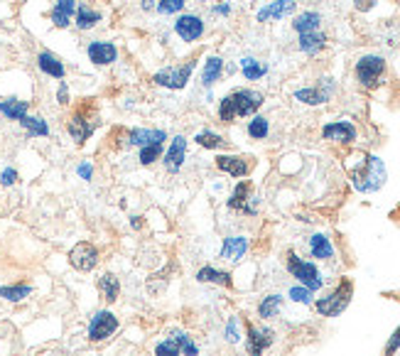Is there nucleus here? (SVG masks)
<instances>
[{"mask_svg":"<svg viewBox=\"0 0 400 356\" xmlns=\"http://www.w3.org/2000/svg\"><path fill=\"white\" fill-rule=\"evenodd\" d=\"M66 131H69L71 141H74L76 145H84V143L91 138V133L96 131V115L91 118L89 111H76V113L69 118Z\"/></svg>","mask_w":400,"mask_h":356,"instance_id":"nucleus-9","label":"nucleus"},{"mask_svg":"<svg viewBox=\"0 0 400 356\" xmlns=\"http://www.w3.org/2000/svg\"><path fill=\"white\" fill-rule=\"evenodd\" d=\"M245 251H248V238H243V236H231V238L224 241V246H221V258L231 263H238L241 258L245 256Z\"/></svg>","mask_w":400,"mask_h":356,"instance_id":"nucleus-19","label":"nucleus"},{"mask_svg":"<svg viewBox=\"0 0 400 356\" xmlns=\"http://www.w3.org/2000/svg\"><path fill=\"white\" fill-rule=\"evenodd\" d=\"M74 22H76V27H79V30H91V27L101 22V13L91 10L89 6H76Z\"/></svg>","mask_w":400,"mask_h":356,"instance_id":"nucleus-27","label":"nucleus"},{"mask_svg":"<svg viewBox=\"0 0 400 356\" xmlns=\"http://www.w3.org/2000/svg\"><path fill=\"white\" fill-rule=\"evenodd\" d=\"M185 155H187V138L185 136H177L172 138L170 148L165 150V155H162V162H165L167 172H180V167L185 165Z\"/></svg>","mask_w":400,"mask_h":356,"instance_id":"nucleus-11","label":"nucleus"},{"mask_svg":"<svg viewBox=\"0 0 400 356\" xmlns=\"http://www.w3.org/2000/svg\"><path fill=\"white\" fill-rule=\"evenodd\" d=\"M322 138L331 143H341V145H349V143L356 141V128L349 121H336L322 128Z\"/></svg>","mask_w":400,"mask_h":356,"instance_id":"nucleus-13","label":"nucleus"},{"mask_svg":"<svg viewBox=\"0 0 400 356\" xmlns=\"http://www.w3.org/2000/svg\"><path fill=\"white\" fill-rule=\"evenodd\" d=\"M376 6V0H356V10L359 13H369Z\"/></svg>","mask_w":400,"mask_h":356,"instance_id":"nucleus-47","label":"nucleus"},{"mask_svg":"<svg viewBox=\"0 0 400 356\" xmlns=\"http://www.w3.org/2000/svg\"><path fill=\"white\" fill-rule=\"evenodd\" d=\"M229 101L236 118H245V115H253L263 106V94L253 89H238L234 94H229Z\"/></svg>","mask_w":400,"mask_h":356,"instance_id":"nucleus-6","label":"nucleus"},{"mask_svg":"<svg viewBox=\"0 0 400 356\" xmlns=\"http://www.w3.org/2000/svg\"><path fill=\"white\" fill-rule=\"evenodd\" d=\"M197 280H199V283H214V285H224V287L231 285V276H229V273L216 271V268H211V266L201 268V271L197 273Z\"/></svg>","mask_w":400,"mask_h":356,"instance_id":"nucleus-32","label":"nucleus"},{"mask_svg":"<svg viewBox=\"0 0 400 356\" xmlns=\"http://www.w3.org/2000/svg\"><path fill=\"white\" fill-rule=\"evenodd\" d=\"M290 300H295V302H305V305H310V300H312V290H307L305 285H302V287H292V290H290Z\"/></svg>","mask_w":400,"mask_h":356,"instance_id":"nucleus-41","label":"nucleus"},{"mask_svg":"<svg viewBox=\"0 0 400 356\" xmlns=\"http://www.w3.org/2000/svg\"><path fill=\"white\" fill-rule=\"evenodd\" d=\"M182 8H185V0H160L157 10H160L162 15H172V13H180Z\"/></svg>","mask_w":400,"mask_h":356,"instance_id":"nucleus-40","label":"nucleus"},{"mask_svg":"<svg viewBox=\"0 0 400 356\" xmlns=\"http://www.w3.org/2000/svg\"><path fill=\"white\" fill-rule=\"evenodd\" d=\"M0 182L6 187H13L17 182V170H13V167H6V170L0 172Z\"/></svg>","mask_w":400,"mask_h":356,"instance_id":"nucleus-43","label":"nucleus"},{"mask_svg":"<svg viewBox=\"0 0 400 356\" xmlns=\"http://www.w3.org/2000/svg\"><path fill=\"white\" fill-rule=\"evenodd\" d=\"M248 199H250V185H248V182H241V185L234 190V194H231L229 206H231V209L245 211V214H255V209L248 204Z\"/></svg>","mask_w":400,"mask_h":356,"instance_id":"nucleus-23","label":"nucleus"},{"mask_svg":"<svg viewBox=\"0 0 400 356\" xmlns=\"http://www.w3.org/2000/svg\"><path fill=\"white\" fill-rule=\"evenodd\" d=\"M141 226H143L141 216H133V229H141Z\"/></svg>","mask_w":400,"mask_h":356,"instance_id":"nucleus-50","label":"nucleus"},{"mask_svg":"<svg viewBox=\"0 0 400 356\" xmlns=\"http://www.w3.org/2000/svg\"><path fill=\"white\" fill-rule=\"evenodd\" d=\"M155 8V0H143V10H152Z\"/></svg>","mask_w":400,"mask_h":356,"instance_id":"nucleus-49","label":"nucleus"},{"mask_svg":"<svg viewBox=\"0 0 400 356\" xmlns=\"http://www.w3.org/2000/svg\"><path fill=\"white\" fill-rule=\"evenodd\" d=\"M76 172H79L81 180H91V175H94V167H91L89 162H81V165L76 167Z\"/></svg>","mask_w":400,"mask_h":356,"instance_id":"nucleus-46","label":"nucleus"},{"mask_svg":"<svg viewBox=\"0 0 400 356\" xmlns=\"http://www.w3.org/2000/svg\"><path fill=\"white\" fill-rule=\"evenodd\" d=\"M324 81H327L324 86L295 91V99L302 101V104H307V106H320V104H324V101H329L331 91H334V84H331V79H324Z\"/></svg>","mask_w":400,"mask_h":356,"instance_id":"nucleus-16","label":"nucleus"},{"mask_svg":"<svg viewBox=\"0 0 400 356\" xmlns=\"http://www.w3.org/2000/svg\"><path fill=\"white\" fill-rule=\"evenodd\" d=\"M385 74V59L378 55H364L356 62V79L366 89H373L380 81V76Z\"/></svg>","mask_w":400,"mask_h":356,"instance_id":"nucleus-3","label":"nucleus"},{"mask_svg":"<svg viewBox=\"0 0 400 356\" xmlns=\"http://www.w3.org/2000/svg\"><path fill=\"white\" fill-rule=\"evenodd\" d=\"M175 32L185 42H194L204 35V22H201L199 15H180L175 22Z\"/></svg>","mask_w":400,"mask_h":356,"instance_id":"nucleus-14","label":"nucleus"},{"mask_svg":"<svg viewBox=\"0 0 400 356\" xmlns=\"http://www.w3.org/2000/svg\"><path fill=\"white\" fill-rule=\"evenodd\" d=\"M280 307H283V297L280 295H268L258 305V315L263 317V320H271V317H276L278 312H280Z\"/></svg>","mask_w":400,"mask_h":356,"instance_id":"nucleus-35","label":"nucleus"},{"mask_svg":"<svg viewBox=\"0 0 400 356\" xmlns=\"http://www.w3.org/2000/svg\"><path fill=\"white\" fill-rule=\"evenodd\" d=\"M400 346V327L395 329V334L390 336V341H388V346H385V356H393V351Z\"/></svg>","mask_w":400,"mask_h":356,"instance_id":"nucleus-45","label":"nucleus"},{"mask_svg":"<svg viewBox=\"0 0 400 356\" xmlns=\"http://www.w3.org/2000/svg\"><path fill=\"white\" fill-rule=\"evenodd\" d=\"M86 55H89V59L94 62L96 66H108L118 59V50H115V45L113 42H103V40L89 42Z\"/></svg>","mask_w":400,"mask_h":356,"instance_id":"nucleus-10","label":"nucleus"},{"mask_svg":"<svg viewBox=\"0 0 400 356\" xmlns=\"http://www.w3.org/2000/svg\"><path fill=\"white\" fill-rule=\"evenodd\" d=\"M320 25H322V15L320 13H302V15H297L295 17V22H292V27H295L300 35H305V32H315V30H320Z\"/></svg>","mask_w":400,"mask_h":356,"instance_id":"nucleus-28","label":"nucleus"},{"mask_svg":"<svg viewBox=\"0 0 400 356\" xmlns=\"http://www.w3.org/2000/svg\"><path fill=\"white\" fill-rule=\"evenodd\" d=\"M37 66H40V71H45L47 76H55V79H64V74H66L59 57L52 55V52H47V50L37 55Z\"/></svg>","mask_w":400,"mask_h":356,"instance_id":"nucleus-21","label":"nucleus"},{"mask_svg":"<svg viewBox=\"0 0 400 356\" xmlns=\"http://www.w3.org/2000/svg\"><path fill=\"white\" fill-rule=\"evenodd\" d=\"M268 131H271V126H268V118H263V115H255L253 121L248 123V136L255 138V141L268 138Z\"/></svg>","mask_w":400,"mask_h":356,"instance_id":"nucleus-37","label":"nucleus"},{"mask_svg":"<svg viewBox=\"0 0 400 356\" xmlns=\"http://www.w3.org/2000/svg\"><path fill=\"white\" fill-rule=\"evenodd\" d=\"M57 104H62V106L69 104V86H66V81H62L59 89H57Z\"/></svg>","mask_w":400,"mask_h":356,"instance_id":"nucleus-44","label":"nucleus"},{"mask_svg":"<svg viewBox=\"0 0 400 356\" xmlns=\"http://www.w3.org/2000/svg\"><path fill=\"white\" fill-rule=\"evenodd\" d=\"M351 295H354V285H351V280H341L339 287H336L334 292H329L327 297L317 300V312H320L322 317H336V315H341V312L349 307Z\"/></svg>","mask_w":400,"mask_h":356,"instance_id":"nucleus-2","label":"nucleus"},{"mask_svg":"<svg viewBox=\"0 0 400 356\" xmlns=\"http://www.w3.org/2000/svg\"><path fill=\"white\" fill-rule=\"evenodd\" d=\"M351 182L359 192H376L385 182V165L380 157L366 155L359 167L351 170Z\"/></svg>","mask_w":400,"mask_h":356,"instance_id":"nucleus-1","label":"nucleus"},{"mask_svg":"<svg viewBox=\"0 0 400 356\" xmlns=\"http://www.w3.org/2000/svg\"><path fill=\"white\" fill-rule=\"evenodd\" d=\"M69 263H71V268H74V271L89 273V271H94V268L99 266V251H96L94 243L81 241L69 251Z\"/></svg>","mask_w":400,"mask_h":356,"instance_id":"nucleus-8","label":"nucleus"},{"mask_svg":"<svg viewBox=\"0 0 400 356\" xmlns=\"http://www.w3.org/2000/svg\"><path fill=\"white\" fill-rule=\"evenodd\" d=\"M182 351H180V346L175 344V341L167 336L165 341H160V344L155 346V356H180Z\"/></svg>","mask_w":400,"mask_h":356,"instance_id":"nucleus-39","label":"nucleus"},{"mask_svg":"<svg viewBox=\"0 0 400 356\" xmlns=\"http://www.w3.org/2000/svg\"><path fill=\"white\" fill-rule=\"evenodd\" d=\"M162 155H165L162 143H155V145H143L141 148V165H152V162H157Z\"/></svg>","mask_w":400,"mask_h":356,"instance_id":"nucleus-38","label":"nucleus"},{"mask_svg":"<svg viewBox=\"0 0 400 356\" xmlns=\"http://www.w3.org/2000/svg\"><path fill=\"white\" fill-rule=\"evenodd\" d=\"M20 126L25 128L32 138L50 136V126H47V121H45V118H40V115H25V118L20 121Z\"/></svg>","mask_w":400,"mask_h":356,"instance_id":"nucleus-29","label":"nucleus"},{"mask_svg":"<svg viewBox=\"0 0 400 356\" xmlns=\"http://www.w3.org/2000/svg\"><path fill=\"white\" fill-rule=\"evenodd\" d=\"M214 13H219V15H229V13H231V6H216Z\"/></svg>","mask_w":400,"mask_h":356,"instance_id":"nucleus-48","label":"nucleus"},{"mask_svg":"<svg viewBox=\"0 0 400 356\" xmlns=\"http://www.w3.org/2000/svg\"><path fill=\"white\" fill-rule=\"evenodd\" d=\"M32 287L20 283V285H0V297L8 302H22L25 297H30Z\"/></svg>","mask_w":400,"mask_h":356,"instance_id":"nucleus-33","label":"nucleus"},{"mask_svg":"<svg viewBox=\"0 0 400 356\" xmlns=\"http://www.w3.org/2000/svg\"><path fill=\"white\" fill-rule=\"evenodd\" d=\"M27 108H30V104H27V101H20V99L0 101V113L6 115L8 121H22L27 115Z\"/></svg>","mask_w":400,"mask_h":356,"instance_id":"nucleus-22","label":"nucleus"},{"mask_svg":"<svg viewBox=\"0 0 400 356\" xmlns=\"http://www.w3.org/2000/svg\"><path fill=\"white\" fill-rule=\"evenodd\" d=\"M99 292L101 297H103L106 302H115L120 295V283L118 278L113 276V273H103V276L99 278Z\"/></svg>","mask_w":400,"mask_h":356,"instance_id":"nucleus-25","label":"nucleus"},{"mask_svg":"<svg viewBox=\"0 0 400 356\" xmlns=\"http://www.w3.org/2000/svg\"><path fill=\"white\" fill-rule=\"evenodd\" d=\"M310 251H312V256L322 258V261H327V258L334 256V248H331L329 238H327V236H322V234H315L310 238Z\"/></svg>","mask_w":400,"mask_h":356,"instance_id":"nucleus-31","label":"nucleus"},{"mask_svg":"<svg viewBox=\"0 0 400 356\" xmlns=\"http://www.w3.org/2000/svg\"><path fill=\"white\" fill-rule=\"evenodd\" d=\"M241 71H243V76L248 81H258L260 76L268 74V66H265L263 62L253 59V57H243V59H241Z\"/></svg>","mask_w":400,"mask_h":356,"instance_id":"nucleus-30","label":"nucleus"},{"mask_svg":"<svg viewBox=\"0 0 400 356\" xmlns=\"http://www.w3.org/2000/svg\"><path fill=\"white\" fill-rule=\"evenodd\" d=\"M50 15H52L55 27H69L71 17L76 15V0H57Z\"/></svg>","mask_w":400,"mask_h":356,"instance_id":"nucleus-20","label":"nucleus"},{"mask_svg":"<svg viewBox=\"0 0 400 356\" xmlns=\"http://www.w3.org/2000/svg\"><path fill=\"white\" fill-rule=\"evenodd\" d=\"M276 341V334L268 327H248V356H260L268 346Z\"/></svg>","mask_w":400,"mask_h":356,"instance_id":"nucleus-12","label":"nucleus"},{"mask_svg":"<svg viewBox=\"0 0 400 356\" xmlns=\"http://www.w3.org/2000/svg\"><path fill=\"white\" fill-rule=\"evenodd\" d=\"M238 339H241V334H238V322L231 320L229 325H226V341L236 344V341H238Z\"/></svg>","mask_w":400,"mask_h":356,"instance_id":"nucleus-42","label":"nucleus"},{"mask_svg":"<svg viewBox=\"0 0 400 356\" xmlns=\"http://www.w3.org/2000/svg\"><path fill=\"white\" fill-rule=\"evenodd\" d=\"M221 74H224V59L221 57H209L204 64V71H201V84L204 86L216 84L221 79Z\"/></svg>","mask_w":400,"mask_h":356,"instance_id":"nucleus-26","label":"nucleus"},{"mask_svg":"<svg viewBox=\"0 0 400 356\" xmlns=\"http://www.w3.org/2000/svg\"><path fill=\"white\" fill-rule=\"evenodd\" d=\"M287 271H290L292 276H295L297 280L307 287V290H320V287H322V276H320V271L315 268V263L302 261V258L295 256L292 251L287 253Z\"/></svg>","mask_w":400,"mask_h":356,"instance_id":"nucleus-5","label":"nucleus"},{"mask_svg":"<svg viewBox=\"0 0 400 356\" xmlns=\"http://www.w3.org/2000/svg\"><path fill=\"white\" fill-rule=\"evenodd\" d=\"M216 167L231 177H245L250 172V162L238 155H219L216 157Z\"/></svg>","mask_w":400,"mask_h":356,"instance_id":"nucleus-17","label":"nucleus"},{"mask_svg":"<svg viewBox=\"0 0 400 356\" xmlns=\"http://www.w3.org/2000/svg\"><path fill=\"white\" fill-rule=\"evenodd\" d=\"M192 71H194V62H185V64H177V66H165V69H160L155 76H152V81H155L157 86H165V89H185L187 81H190Z\"/></svg>","mask_w":400,"mask_h":356,"instance_id":"nucleus-4","label":"nucleus"},{"mask_svg":"<svg viewBox=\"0 0 400 356\" xmlns=\"http://www.w3.org/2000/svg\"><path fill=\"white\" fill-rule=\"evenodd\" d=\"M167 133L165 131H150V128H133L125 136V145H155V143H165Z\"/></svg>","mask_w":400,"mask_h":356,"instance_id":"nucleus-15","label":"nucleus"},{"mask_svg":"<svg viewBox=\"0 0 400 356\" xmlns=\"http://www.w3.org/2000/svg\"><path fill=\"white\" fill-rule=\"evenodd\" d=\"M194 141L199 143L201 148H209V150H219V148H224V145H226L224 138L216 136V133H211V131H201V133H197Z\"/></svg>","mask_w":400,"mask_h":356,"instance_id":"nucleus-36","label":"nucleus"},{"mask_svg":"<svg viewBox=\"0 0 400 356\" xmlns=\"http://www.w3.org/2000/svg\"><path fill=\"white\" fill-rule=\"evenodd\" d=\"M327 47V35L320 30L315 32H305V35H300V50L305 52V55H317V52H322Z\"/></svg>","mask_w":400,"mask_h":356,"instance_id":"nucleus-24","label":"nucleus"},{"mask_svg":"<svg viewBox=\"0 0 400 356\" xmlns=\"http://www.w3.org/2000/svg\"><path fill=\"white\" fill-rule=\"evenodd\" d=\"M118 329V317L110 310H99L89 322V339L91 341H103Z\"/></svg>","mask_w":400,"mask_h":356,"instance_id":"nucleus-7","label":"nucleus"},{"mask_svg":"<svg viewBox=\"0 0 400 356\" xmlns=\"http://www.w3.org/2000/svg\"><path fill=\"white\" fill-rule=\"evenodd\" d=\"M295 10V0H276V3H268L265 8L258 10V22L265 20H283L290 13Z\"/></svg>","mask_w":400,"mask_h":356,"instance_id":"nucleus-18","label":"nucleus"},{"mask_svg":"<svg viewBox=\"0 0 400 356\" xmlns=\"http://www.w3.org/2000/svg\"><path fill=\"white\" fill-rule=\"evenodd\" d=\"M170 339L175 341L177 346H180V351H182L185 356H199V349H197V344L192 341V336L185 334V332L172 329V332H170Z\"/></svg>","mask_w":400,"mask_h":356,"instance_id":"nucleus-34","label":"nucleus"}]
</instances>
